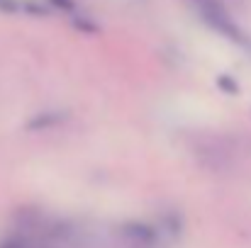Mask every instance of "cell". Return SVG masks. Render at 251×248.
I'll return each mask as SVG.
<instances>
[{"label": "cell", "instance_id": "1", "mask_svg": "<svg viewBox=\"0 0 251 248\" xmlns=\"http://www.w3.org/2000/svg\"><path fill=\"white\" fill-rule=\"evenodd\" d=\"M188 2L210 29H215L217 34L227 37L229 42L247 44V37H244L242 27L234 22V17L229 15V10H227V5L222 0H188Z\"/></svg>", "mask_w": 251, "mask_h": 248}, {"label": "cell", "instance_id": "2", "mask_svg": "<svg viewBox=\"0 0 251 248\" xmlns=\"http://www.w3.org/2000/svg\"><path fill=\"white\" fill-rule=\"evenodd\" d=\"M220 85H222V88H227L229 92H237V90H239V88H237L234 83L229 81V78H220Z\"/></svg>", "mask_w": 251, "mask_h": 248}]
</instances>
